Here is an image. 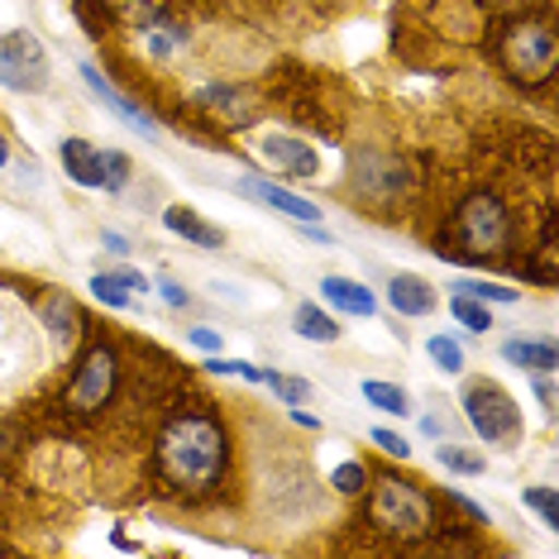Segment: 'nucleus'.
Segmentation results:
<instances>
[{"label":"nucleus","mask_w":559,"mask_h":559,"mask_svg":"<svg viewBox=\"0 0 559 559\" xmlns=\"http://www.w3.org/2000/svg\"><path fill=\"white\" fill-rule=\"evenodd\" d=\"M230 440L211 416H173L158 436V468L177 492H206L221 483Z\"/></svg>","instance_id":"1"},{"label":"nucleus","mask_w":559,"mask_h":559,"mask_svg":"<svg viewBox=\"0 0 559 559\" xmlns=\"http://www.w3.org/2000/svg\"><path fill=\"white\" fill-rule=\"evenodd\" d=\"M373 526L392 540H421L436 531V507L416 483L406 478H378L373 488Z\"/></svg>","instance_id":"2"},{"label":"nucleus","mask_w":559,"mask_h":559,"mask_svg":"<svg viewBox=\"0 0 559 559\" xmlns=\"http://www.w3.org/2000/svg\"><path fill=\"white\" fill-rule=\"evenodd\" d=\"M498 53H502V68L512 72L516 82H545V78L555 72L559 44H555L550 24H540V20H516L512 29L502 34Z\"/></svg>","instance_id":"3"},{"label":"nucleus","mask_w":559,"mask_h":559,"mask_svg":"<svg viewBox=\"0 0 559 559\" xmlns=\"http://www.w3.org/2000/svg\"><path fill=\"white\" fill-rule=\"evenodd\" d=\"M454 235L468 253H502L507 239H512V221H507V206L492 192H474L460 206V221H454Z\"/></svg>","instance_id":"4"},{"label":"nucleus","mask_w":559,"mask_h":559,"mask_svg":"<svg viewBox=\"0 0 559 559\" xmlns=\"http://www.w3.org/2000/svg\"><path fill=\"white\" fill-rule=\"evenodd\" d=\"M0 86H10V92H44L48 86L44 44L29 29L0 34Z\"/></svg>","instance_id":"5"},{"label":"nucleus","mask_w":559,"mask_h":559,"mask_svg":"<svg viewBox=\"0 0 559 559\" xmlns=\"http://www.w3.org/2000/svg\"><path fill=\"white\" fill-rule=\"evenodd\" d=\"M464 416H468V426H474L488 444H507V440L516 436V426H521L516 402L507 397L498 383H474V388H464Z\"/></svg>","instance_id":"6"},{"label":"nucleus","mask_w":559,"mask_h":559,"mask_svg":"<svg viewBox=\"0 0 559 559\" xmlns=\"http://www.w3.org/2000/svg\"><path fill=\"white\" fill-rule=\"evenodd\" d=\"M116 373H120V364H116V349L110 345H96L92 354L82 359L78 368V378L68 383V412H100V406L110 402V392H116Z\"/></svg>","instance_id":"7"},{"label":"nucleus","mask_w":559,"mask_h":559,"mask_svg":"<svg viewBox=\"0 0 559 559\" xmlns=\"http://www.w3.org/2000/svg\"><path fill=\"white\" fill-rule=\"evenodd\" d=\"M82 82L92 86V92H96V100H100V106H106V110H110V116H116L120 124H130V130H134V134H144V139H163L158 120L148 116L144 106H134V100L124 96L116 82H106V78H100V72L92 68V62H82Z\"/></svg>","instance_id":"8"},{"label":"nucleus","mask_w":559,"mask_h":559,"mask_svg":"<svg viewBox=\"0 0 559 559\" xmlns=\"http://www.w3.org/2000/svg\"><path fill=\"white\" fill-rule=\"evenodd\" d=\"M239 192L253 197V201H263V206H273V211H283V215H292L297 225H316V221H321V206H316V201L287 192V187H277V182H253V177H245V182H239Z\"/></svg>","instance_id":"9"},{"label":"nucleus","mask_w":559,"mask_h":559,"mask_svg":"<svg viewBox=\"0 0 559 559\" xmlns=\"http://www.w3.org/2000/svg\"><path fill=\"white\" fill-rule=\"evenodd\" d=\"M263 158L277 163L287 177H316V168H321L316 148L301 144V139H287V134H269V139H263Z\"/></svg>","instance_id":"10"},{"label":"nucleus","mask_w":559,"mask_h":559,"mask_svg":"<svg viewBox=\"0 0 559 559\" xmlns=\"http://www.w3.org/2000/svg\"><path fill=\"white\" fill-rule=\"evenodd\" d=\"M388 301H392V311L397 316H430L436 311V287L426 283V277H416V273H397L388 283Z\"/></svg>","instance_id":"11"},{"label":"nucleus","mask_w":559,"mask_h":559,"mask_svg":"<svg viewBox=\"0 0 559 559\" xmlns=\"http://www.w3.org/2000/svg\"><path fill=\"white\" fill-rule=\"evenodd\" d=\"M321 297L335 311H345V316H378V297L364 283H354V277H325Z\"/></svg>","instance_id":"12"},{"label":"nucleus","mask_w":559,"mask_h":559,"mask_svg":"<svg viewBox=\"0 0 559 559\" xmlns=\"http://www.w3.org/2000/svg\"><path fill=\"white\" fill-rule=\"evenodd\" d=\"M39 316H44V325L53 330L58 345H72V340H78L82 316H78V307H72L68 292H44V297H39Z\"/></svg>","instance_id":"13"},{"label":"nucleus","mask_w":559,"mask_h":559,"mask_svg":"<svg viewBox=\"0 0 559 559\" xmlns=\"http://www.w3.org/2000/svg\"><path fill=\"white\" fill-rule=\"evenodd\" d=\"M163 225H168L173 235H182V239H192V245H201V249H221L225 245V235L215 230V225H206V215L192 211V206H168V211H163Z\"/></svg>","instance_id":"14"},{"label":"nucleus","mask_w":559,"mask_h":559,"mask_svg":"<svg viewBox=\"0 0 559 559\" xmlns=\"http://www.w3.org/2000/svg\"><path fill=\"white\" fill-rule=\"evenodd\" d=\"M58 158L78 187H100V148L96 144H86V139H62Z\"/></svg>","instance_id":"15"},{"label":"nucleus","mask_w":559,"mask_h":559,"mask_svg":"<svg viewBox=\"0 0 559 559\" xmlns=\"http://www.w3.org/2000/svg\"><path fill=\"white\" fill-rule=\"evenodd\" d=\"M502 359L516 364V368H526V373H555L559 354H555L550 340H507Z\"/></svg>","instance_id":"16"},{"label":"nucleus","mask_w":559,"mask_h":559,"mask_svg":"<svg viewBox=\"0 0 559 559\" xmlns=\"http://www.w3.org/2000/svg\"><path fill=\"white\" fill-rule=\"evenodd\" d=\"M197 106H206V110H215V116H225L230 124H249L259 110L249 106V96H239V92H230V86H206V92H197Z\"/></svg>","instance_id":"17"},{"label":"nucleus","mask_w":559,"mask_h":559,"mask_svg":"<svg viewBox=\"0 0 559 559\" xmlns=\"http://www.w3.org/2000/svg\"><path fill=\"white\" fill-rule=\"evenodd\" d=\"M297 335H301V340H311V345H335V340L345 335V330L330 321V316L316 307V301H301V307H297Z\"/></svg>","instance_id":"18"},{"label":"nucleus","mask_w":559,"mask_h":559,"mask_svg":"<svg viewBox=\"0 0 559 559\" xmlns=\"http://www.w3.org/2000/svg\"><path fill=\"white\" fill-rule=\"evenodd\" d=\"M454 292H464V297H474L483 301V307H516V287H507V283H488V277H464V283H454Z\"/></svg>","instance_id":"19"},{"label":"nucleus","mask_w":559,"mask_h":559,"mask_svg":"<svg viewBox=\"0 0 559 559\" xmlns=\"http://www.w3.org/2000/svg\"><path fill=\"white\" fill-rule=\"evenodd\" d=\"M364 397L378 406V412H388V416H412V402H406V392L397 383H373L368 378L364 383Z\"/></svg>","instance_id":"20"},{"label":"nucleus","mask_w":559,"mask_h":559,"mask_svg":"<svg viewBox=\"0 0 559 559\" xmlns=\"http://www.w3.org/2000/svg\"><path fill=\"white\" fill-rule=\"evenodd\" d=\"M436 460H440V468H450V474H468V478L488 468V460H483L478 450H464V444H440Z\"/></svg>","instance_id":"21"},{"label":"nucleus","mask_w":559,"mask_h":559,"mask_svg":"<svg viewBox=\"0 0 559 559\" xmlns=\"http://www.w3.org/2000/svg\"><path fill=\"white\" fill-rule=\"evenodd\" d=\"M259 383H269V388H273V392H277V397H283L287 406H301V402L311 397V383H307V378L277 373V368H263V378H259Z\"/></svg>","instance_id":"22"},{"label":"nucleus","mask_w":559,"mask_h":559,"mask_svg":"<svg viewBox=\"0 0 559 559\" xmlns=\"http://www.w3.org/2000/svg\"><path fill=\"white\" fill-rule=\"evenodd\" d=\"M426 354H430V364H436L440 373H464V349L454 345L450 335H430L426 340Z\"/></svg>","instance_id":"23"},{"label":"nucleus","mask_w":559,"mask_h":559,"mask_svg":"<svg viewBox=\"0 0 559 559\" xmlns=\"http://www.w3.org/2000/svg\"><path fill=\"white\" fill-rule=\"evenodd\" d=\"M450 311H454V321H460L464 330H478V335L492 325L488 307H483V301H474V297H464V292H454V297H450Z\"/></svg>","instance_id":"24"},{"label":"nucleus","mask_w":559,"mask_h":559,"mask_svg":"<svg viewBox=\"0 0 559 559\" xmlns=\"http://www.w3.org/2000/svg\"><path fill=\"white\" fill-rule=\"evenodd\" d=\"M163 5H168V0H110V10L124 15L130 24H139V29H148V24L163 15Z\"/></svg>","instance_id":"25"},{"label":"nucleus","mask_w":559,"mask_h":559,"mask_svg":"<svg viewBox=\"0 0 559 559\" xmlns=\"http://www.w3.org/2000/svg\"><path fill=\"white\" fill-rule=\"evenodd\" d=\"M92 297L100 301V307H110V311H124V307H130V287H124L120 277H110V273H96V277H92Z\"/></svg>","instance_id":"26"},{"label":"nucleus","mask_w":559,"mask_h":559,"mask_svg":"<svg viewBox=\"0 0 559 559\" xmlns=\"http://www.w3.org/2000/svg\"><path fill=\"white\" fill-rule=\"evenodd\" d=\"M144 44H148V53L154 58H168L173 48L187 44V29L182 24H154V29H144Z\"/></svg>","instance_id":"27"},{"label":"nucleus","mask_w":559,"mask_h":559,"mask_svg":"<svg viewBox=\"0 0 559 559\" xmlns=\"http://www.w3.org/2000/svg\"><path fill=\"white\" fill-rule=\"evenodd\" d=\"M124 182H130V158L116 154V148L100 154V187H106V192H124Z\"/></svg>","instance_id":"28"},{"label":"nucleus","mask_w":559,"mask_h":559,"mask_svg":"<svg viewBox=\"0 0 559 559\" xmlns=\"http://www.w3.org/2000/svg\"><path fill=\"white\" fill-rule=\"evenodd\" d=\"M526 507H531V512H540V521L550 531H559V498H555V488H526Z\"/></svg>","instance_id":"29"},{"label":"nucleus","mask_w":559,"mask_h":559,"mask_svg":"<svg viewBox=\"0 0 559 559\" xmlns=\"http://www.w3.org/2000/svg\"><path fill=\"white\" fill-rule=\"evenodd\" d=\"M206 373H221V378H245V383H259V378H263V368L239 364V359H221V354H211V359H206Z\"/></svg>","instance_id":"30"},{"label":"nucleus","mask_w":559,"mask_h":559,"mask_svg":"<svg viewBox=\"0 0 559 559\" xmlns=\"http://www.w3.org/2000/svg\"><path fill=\"white\" fill-rule=\"evenodd\" d=\"M364 483H368V474H364V464H354V460L340 464L335 474H330V488H340V492H359Z\"/></svg>","instance_id":"31"},{"label":"nucleus","mask_w":559,"mask_h":559,"mask_svg":"<svg viewBox=\"0 0 559 559\" xmlns=\"http://www.w3.org/2000/svg\"><path fill=\"white\" fill-rule=\"evenodd\" d=\"M373 444L378 450H388L392 460H412V444H406L397 430H383V426H373Z\"/></svg>","instance_id":"32"},{"label":"nucleus","mask_w":559,"mask_h":559,"mask_svg":"<svg viewBox=\"0 0 559 559\" xmlns=\"http://www.w3.org/2000/svg\"><path fill=\"white\" fill-rule=\"evenodd\" d=\"M187 340H192L197 349H206V354H221L225 349V335H215L211 325H192V330H187Z\"/></svg>","instance_id":"33"},{"label":"nucleus","mask_w":559,"mask_h":559,"mask_svg":"<svg viewBox=\"0 0 559 559\" xmlns=\"http://www.w3.org/2000/svg\"><path fill=\"white\" fill-rule=\"evenodd\" d=\"M158 287H163V301H168V307H187V287H177L173 277H163Z\"/></svg>","instance_id":"34"},{"label":"nucleus","mask_w":559,"mask_h":559,"mask_svg":"<svg viewBox=\"0 0 559 559\" xmlns=\"http://www.w3.org/2000/svg\"><path fill=\"white\" fill-rule=\"evenodd\" d=\"M110 277H120V283L130 287V292H144V287H148V283H144V273H134V269H116Z\"/></svg>","instance_id":"35"},{"label":"nucleus","mask_w":559,"mask_h":559,"mask_svg":"<svg viewBox=\"0 0 559 559\" xmlns=\"http://www.w3.org/2000/svg\"><path fill=\"white\" fill-rule=\"evenodd\" d=\"M100 239H106V249H110V253H124V249H130L120 235H100Z\"/></svg>","instance_id":"36"},{"label":"nucleus","mask_w":559,"mask_h":559,"mask_svg":"<svg viewBox=\"0 0 559 559\" xmlns=\"http://www.w3.org/2000/svg\"><path fill=\"white\" fill-rule=\"evenodd\" d=\"M292 421H301V426H311V430H316V426H321V421H316V416H311V412H297V406H292Z\"/></svg>","instance_id":"37"},{"label":"nucleus","mask_w":559,"mask_h":559,"mask_svg":"<svg viewBox=\"0 0 559 559\" xmlns=\"http://www.w3.org/2000/svg\"><path fill=\"white\" fill-rule=\"evenodd\" d=\"M10 163V144H5V134H0V168Z\"/></svg>","instance_id":"38"},{"label":"nucleus","mask_w":559,"mask_h":559,"mask_svg":"<svg viewBox=\"0 0 559 559\" xmlns=\"http://www.w3.org/2000/svg\"><path fill=\"white\" fill-rule=\"evenodd\" d=\"M498 5H512V0H498Z\"/></svg>","instance_id":"39"}]
</instances>
